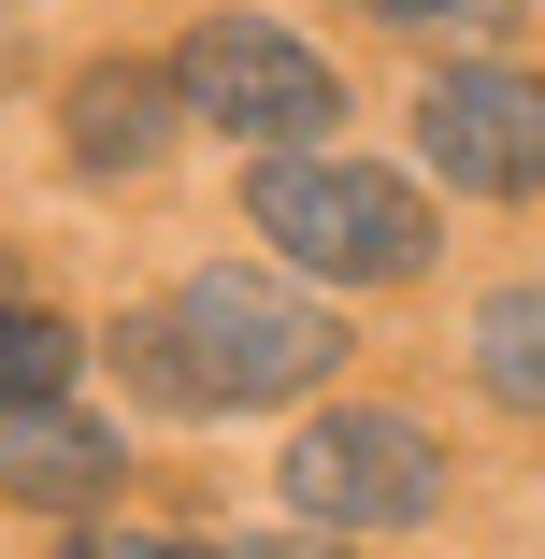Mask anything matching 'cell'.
Returning a JSON list of instances; mask_svg holds the SVG:
<instances>
[{"mask_svg":"<svg viewBox=\"0 0 545 559\" xmlns=\"http://www.w3.org/2000/svg\"><path fill=\"white\" fill-rule=\"evenodd\" d=\"M259 559H359V545H331V531H301V545H259Z\"/></svg>","mask_w":545,"mask_h":559,"instance_id":"4fadbf2b","label":"cell"},{"mask_svg":"<svg viewBox=\"0 0 545 559\" xmlns=\"http://www.w3.org/2000/svg\"><path fill=\"white\" fill-rule=\"evenodd\" d=\"M0 488H15V502H100V488H116V430L72 416V402L0 416Z\"/></svg>","mask_w":545,"mask_h":559,"instance_id":"8992f818","label":"cell"},{"mask_svg":"<svg viewBox=\"0 0 545 559\" xmlns=\"http://www.w3.org/2000/svg\"><path fill=\"white\" fill-rule=\"evenodd\" d=\"M474 373H488V402L545 416V287H488L474 301Z\"/></svg>","mask_w":545,"mask_h":559,"instance_id":"ba28073f","label":"cell"},{"mask_svg":"<svg viewBox=\"0 0 545 559\" xmlns=\"http://www.w3.org/2000/svg\"><path fill=\"white\" fill-rule=\"evenodd\" d=\"M116 359H130V388H144V402L201 416V373H187V345H173V316H130V330H116Z\"/></svg>","mask_w":545,"mask_h":559,"instance_id":"30bf717a","label":"cell"},{"mask_svg":"<svg viewBox=\"0 0 545 559\" xmlns=\"http://www.w3.org/2000/svg\"><path fill=\"white\" fill-rule=\"evenodd\" d=\"M173 100H187V116H215V130H245V144H273V158H316V130L345 116L331 58L287 44L273 15H201L187 58H173Z\"/></svg>","mask_w":545,"mask_h":559,"instance_id":"3957f363","label":"cell"},{"mask_svg":"<svg viewBox=\"0 0 545 559\" xmlns=\"http://www.w3.org/2000/svg\"><path fill=\"white\" fill-rule=\"evenodd\" d=\"M72 559H215V545H173V531H86Z\"/></svg>","mask_w":545,"mask_h":559,"instance_id":"8fae6325","label":"cell"},{"mask_svg":"<svg viewBox=\"0 0 545 559\" xmlns=\"http://www.w3.org/2000/svg\"><path fill=\"white\" fill-rule=\"evenodd\" d=\"M416 158L446 173L460 201H531L545 187V86L502 58H460L416 86Z\"/></svg>","mask_w":545,"mask_h":559,"instance_id":"5b68a950","label":"cell"},{"mask_svg":"<svg viewBox=\"0 0 545 559\" xmlns=\"http://www.w3.org/2000/svg\"><path fill=\"white\" fill-rule=\"evenodd\" d=\"M86 373V330H58L44 301H0V416H44Z\"/></svg>","mask_w":545,"mask_h":559,"instance_id":"9c48e42d","label":"cell"},{"mask_svg":"<svg viewBox=\"0 0 545 559\" xmlns=\"http://www.w3.org/2000/svg\"><path fill=\"white\" fill-rule=\"evenodd\" d=\"M173 345H187V373H201V402H287V388H316L345 359V316H316L301 287H273V273H187L173 287Z\"/></svg>","mask_w":545,"mask_h":559,"instance_id":"7a4b0ae2","label":"cell"},{"mask_svg":"<svg viewBox=\"0 0 545 559\" xmlns=\"http://www.w3.org/2000/svg\"><path fill=\"white\" fill-rule=\"evenodd\" d=\"M287 502L316 516V531H416L430 502H446V444H430L416 416H388V402H345V416H316L301 444H287Z\"/></svg>","mask_w":545,"mask_h":559,"instance_id":"277c9868","label":"cell"},{"mask_svg":"<svg viewBox=\"0 0 545 559\" xmlns=\"http://www.w3.org/2000/svg\"><path fill=\"white\" fill-rule=\"evenodd\" d=\"M374 15H402V29H446V15H488V0H374Z\"/></svg>","mask_w":545,"mask_h":559,"instance_id":"7c38bea8","label":"cell"},{"mask_svg":"<svg viewBox=\"0 0 545 559\" xmlns=\"http://www.w3.org/2000/svg\"><path fill=\"white\" fill-rule=\"evenodd\" d=\"M245 215L273 230V259L331 273V287H402L430 259V201L402 173H374V158H273Z\"/></svg>","mask_w":545,"mask_h":559,"instance_id":"6da1fadb","label":"cell"},{"mask_svg":"<svg viewBox=\"0 0 545 559\" xmlns=\"http://www.w3.org/2000/svg\"><path fill=\"white\" fill-rule=\"evenodd\" d=\"M0 301H15V259H0Z\"/></svg>","mask_w":545,"mask_h":559,"instance_id":"5bb4252c","label":"cell"},{"mask_svg":"<svg viewBox=\"0 0 545 559\" xmlns=\"http://www.w3.org/2000/svg\"><path fill=\"white\" fill-rule=\"evenodd\" d=\"M158 144H173V72L100 58V72L72 86V158H86V173H144Z\"/></svg>","mask_w":545,"mask_h":559,"instance_id":"52a82bcc","label":"cell"}]
</instances>
